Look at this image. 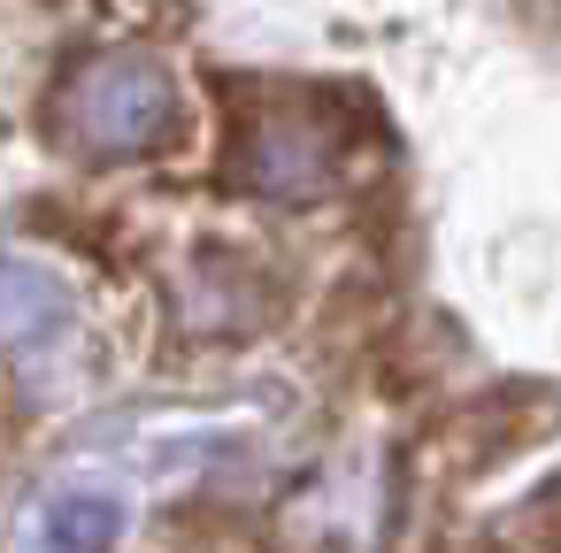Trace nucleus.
<instances>
[{
	"instance_id": "obj_1",
	"label": "nucleus",
	"mask_w": 561,
	"mask_h": 553,
	"mask_svg": "<svg viewBox=\"0 0 561 553\" xmlns=\"http://www.w3.org/2000/svg\"><path fill=\"white\" fill-rule=\"evenodd\" d=\"M47 131L85 162H154L185 139V101L147 55H85L47 93Z\"/></svg>"
},
{
	"instance_id": "obj_2",
	"label": "nucleus",
	"mask_w": 561,
	"mask_h": 553,
	"mask_svg": "<svg viewBox=\"0 0 561 553\" xmlns=\"http://www.w3.org/2000/svg\"><path fill=\"white\" fill-rule=\"evenodd\" d=\"M354 147H362L354 116H323L316 101L285 93L231 116V185L262 200H323L354 177Z\"/></svg>"
},
{
	"instance_id": "obj_3",
	"label": "nucleus",
	"mask_w": 561,
	"mask_h": 553,
	"mask_svg": "<svg viewBox=\"0 0 561 553\" xmlns=\"http://www.w3.org/2000/svg\"><path fill=\"white\" fill-rule=\"evenodd\" d=\"M561 415V392L553 384H530V377H507L492 392H469L454 400L431 430H423V469L438 484H469L484 469H507L515 453H530Z\"/></svg>"
},
{
	"instance_id": "obj_4",
	"label": "nucleus",
	"mask_w": 561,
	"mask_h": 553,
	"mask_svg": "<svg viewBox=\"0 0 561 553\" xmlns=\"http://www.w3.org/2000/svg\"><path fill=\"white\" fill-rule=\"evenodd\" d=\"M377 331H385V292H377L369 277H346V285L316 308V338H323V346H339V354L377 346Z\"/></svg>"
},
{
	"instance_id": "obj_5",
	"label": "nucleus",
	"mask_w": 561,
	"mask_h": 553,
	"mask_svg": "<svg viewBox=\"0 0 561 553\" xmlns=\"http://www.w3.org/2000/svg\"><path fill=\"white\" fill-rule=\"evenodd\" d=\"M116 538V515L101 507V499H62L55 515H47V545L55 553H101Z\"/></svg>"
}]
</instances>
